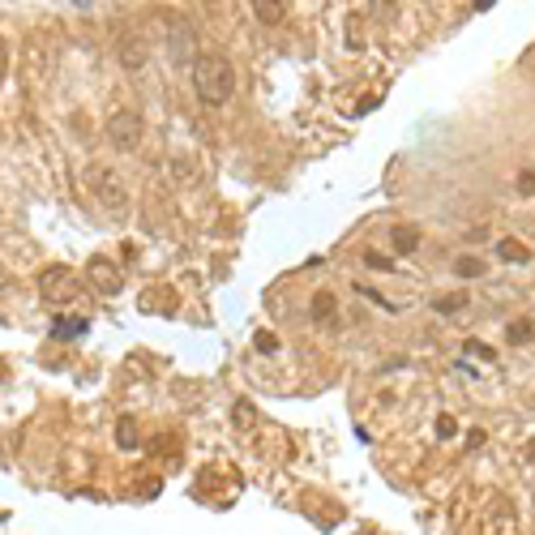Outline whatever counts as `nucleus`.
<instances>
[{
    "label": "nucleus",
    "instance_id": "f8f14e48",
    "mask_svg": "<svg viewBox=\"0 0 535 535\" xmlns=\"http://www.w3.org/2000/svg\"><path fill=\"white\" fill-rule=\"evenodd\" d=\"M454 270H459V279H480V274H484V261H480V257H459Z\"/></svg>",
    "mask_w": 535,
    "mask_h": 535
},
{
    "label": "nucleus",
    "instance_id": "f03ea898",
    "mask_svg": "<svg viewBox=\"0 0 535 535\" xmlns=\"http://www.w3.org/2000/svg\"><path fill=\"white\" fill-rule=\"evenodd\" d=\"M86 184H90V193H94V201L107 210V214H129V189H124V176L116 171V167H107V163H94L90 171H86Z\"/></svg>",
    "mask_w": 535,
    "mask_h": 535
},
{
    "label": "nucleus",
    "instance_id": "20e7f679",
    "mask_svg": "<svg viewBox=\"0 0 535 535\" xmlns=\"http://www.w3.org/2000/svg\"><path fill=\"white\" fill-rule=\"evenodd\" d=\"M107 141L116 150H137L141 146V116L133 107H120L107 116Z\"/></svg>",
    "mask_w": 535,
    "mask_h": 535
},
{
    "label": "nucleus",
    "instance_id": "1a4fd4ad",
    "mask_svg": "<svg viewBox=\"0 0 535 535\" xmlns=\"http://www.w3.org/2000/svg\"><path fill=\"white\" fill-rule=\"evenodd\" d=\"M416 244H420V231H416V227H394V249H399V257L416 253Z\"/></svg>",
    "mask_w": 535,
    "mask_h": 535
},
{
    "label": "nucleus",
    "instance_id": "39448f33",
    "mask_svg": "<svg viewBox=\"0 0 535 535\" xmlns=\"http://www.w3.org/2000/svg\"><path fill=\"white\" fill-rule=\"evenodd\" d=\"M116 56H120V64H124V69H141V64H146V56H150V47H146V39H141V34H124V39L116 43Z\"/></svg>",
    "mask_w": 535,
    "mask_h": 535
},
{
    "label": "nucleus",
    "instance_id": "0eeeda50",
    "mask_svg": "<svg viewBox=\"0 0 535 535\" xmlns=\"http://www.w3.org/2000/svg\"><path fill=\"white\" fill-rule=\"evenodd\" d=\"M253 13H257V21H266V26H279V21L287 17V4H274V0H257V4H253Z\"/></svg>",
    "mask_w": 535,
    "mask_h": 535
},
{
    "label": "nucleus",
    "instance_id": "9b49d317",
    "mask_svg": "<svg viewBox=\"0 0 535 535\" xmlns=\"http://www.w3.org/2000/svg\"><path fill=\"white\" fill-rule=\"evenodd\" d=\"M116 441H120V450H137V424H133L129 416L116 424Z\"/></svg>",
    "mask_w": 535,
    "mask_h": 535
},
{
    "label": "nucleus",
    "instance_id": "6e6552de",
    "mask_svg": "<svg viewBox=\"0 0 535 535\" xmlns=\"http://www.w3.org/2000/svg\"><path fill=\"white\" fill-rule=\"evenodd\" d=\"M334 309H339V300H334V291H317V296H313V304H309V313H313V321H326V317H334Z\"/></svg>",
    "mask_w": 535,
    "mask_h": 535
},
{
    "label": "nucleus",
    "instance_id": "a211bd4d",
    "mask_svg": "<svg viewBox=\"0 0 535 535\" xmlns=\"http://www.w3.org/2000/svg\"><path fill=\"white\" fill-rule=\"evenodd\" d=\"M257 347H261V351H279V339H274V334H266V330H261V334H257Z\"/></svg>",
    "mask_w": 535,
    "mask_h": 535
},
{
    "label": "nucleus",
    "instance_id": "412c9836",
    "mask_svg": "<svg viewBox=\"0 0 535 535\" xmlns=\"http://www.w3.org/2000/svg\"><path fill=\"white\" fill-rule=\"evenodd\" d=\"M467 351H476V356H484V360H493V347H484V343H476V339L467 343Z\"/></svg>",
    "mask_w": 535,
    "mask_h": 535
},
{
    "label": "nucleus",
    "instance_id": "f257e3e1",
    "mask_svg": "<svg viewBox=\"0 0 535 535\" xmlns=\"http://www.w3.org/2000/svg\"><path fill=\"white\" fill-rule=\"evenodd\" d=\"M193 90H197V99L206 107H223L236 94V69H231V60L219 56V51H201L193 60Z\"/></svg>",
    "mask_w": 535,
    "mask_h": 535
},
{
    "label": "nucleus",
    "instance_id": "dca6fc26",
    "mask_svg": "<svg viewBox=\"0 0 535 535\" xmlns=\"http://www.w3.org/2000/svg\"><path fill=\"white\" fill-rule=\"evenodd\" d=\"M364 261H369L373 270H394V261H390V257H381V253H364Z\"/></svg>",
    "mask_w": 535,
    "mask_h": 535
},
{
    "label": "nucleus",
    "instance_id": "aec40b11",
    "mask_svg": "<svg viewBox=\"0 0 535 535\" xmlns=\"http://www.w3.org/2000/svg\"><path fill=\"white\" fill-rule=\"evenodd\" d=\"M4 73H9V43L0 39V86H4Z\"/></svg>",
    "mask_w": 535,
    "mask_h": 535
},
{
    "label": "nucleus",
    "instance_id": "ddd939ff",
    "mask_svg": "<svg viewBox=\"0 0 535 535\" xmlns=\"http://www.w3.org/2000/svg\"><path fill=\"white\" fill-rule=\"evenodd\" d=\"M90 321L86 317H73V321H56V339H73V334H86Z\"/></svg>",
    "mask_w": 535,
    "mask_h": 535
},
{
    "label": "nucleus",
    "instance_id": "6ab92c4d",
    "mask_svg": "<svg viewBox=\"0 0 535 535\" xmlns=\"http://www.w3.org/2000/svg\"><path fill=\"white\" fill-rule=\"evenodd\" d=\"M519 193H535V176H531V171H519Z\"/></svg>",
    "mask_w": 535,
    "mask_h": 535
},
{
    "label": "nucleus",
    "instance_id": "7ed1b4c3",
    "mask_svg": "<svg viewBox=\"0 0 535 535\" xmlns=\"http://www.w3.org/2000/svg\"><path fill=\"white\" fill-rule=\"evenodd\" d=\"M39 291H43V300L47 304H69V300H77V291H81V283H77V274L69 270V266H47L43 274H39Z\"/></svg>",
    "mask_w": 535,
    "mask_h": 535
},
{
    "label": "nucleus",
    "instance_id": "423d86ee",
    "mask_svg": "<svg viewBox=\"0 0 535 535\" xmlns=\"http://www.w3.org/2000/svg\"><path fill=\"white\" fill-rule=\"evenodd\" d=\"M90 283H94L99 291H107V296H116L124 279H120V270H116V266H111L107 257H94V261H90Z\"/></svg>",
    "mask_w": 535,
    "mask_h": 535
},
{
    "label": "nucleus",
    "instance_id": "f3484780",
    "mask_svg": "<svg viewBox=\"0 0 535 535\" xmlns=\"http://www.w3.org/2000/svg\"><path fill=\"white\" fill-rule=\"evenodd\" d=\"M454 429H459L454 416H441V420H437V437H454Z\"/></svg>",
    "mask_w": 535,
    "mask_h": 535
},
{
    "label": "nucleus",
    "instance_id": "2eb2a0df",
    "mask_svg": "<svg viewBox=\"0 0 535 535\" xmlns=\"http://www.w3.org/2000/svg\"><path fill=\"white\" fill-rule=\"evenodd\" d=\"M531 334H535V326H531V321H514V326H510V334H506V339H510V343H519V347H523V343H531Z\"/></svg>",
    "mask_w": 535,
    "mask_h": 535
},
{
    "label": "nucleus",
    "instance_id": "4468645a",
    "mask_svg": "<svg viewBox=\"0 0 535 535\" xmlns=\"http://www.w3.org/2000/svg\"><path fill=\"white\" fill-rule=\"evenodd\" d=\"M463 304H467V291H454V296H441L433 309H437V313H459Z\"/></svg>",
    "mask_w": 535,
    "mask_h": 535
},
{
    "label": "nucleus",
    "instance_id": "9d476101",
    "mask_svg": "<svg viewBox=\"0 0 535 535\" xmlns=\"http://www.w3.org/2000/svg\"><path fill=\"white\" fill-rule=\"evenodd\" d=\"M497 253H501L506 261H519V266H523V261L531 257V253H527V244H519V240H510V236H506V240L497 244Z\"/></svg>",
    "mask_w": 535,
    "mask_h": 535
}]
</instances>
